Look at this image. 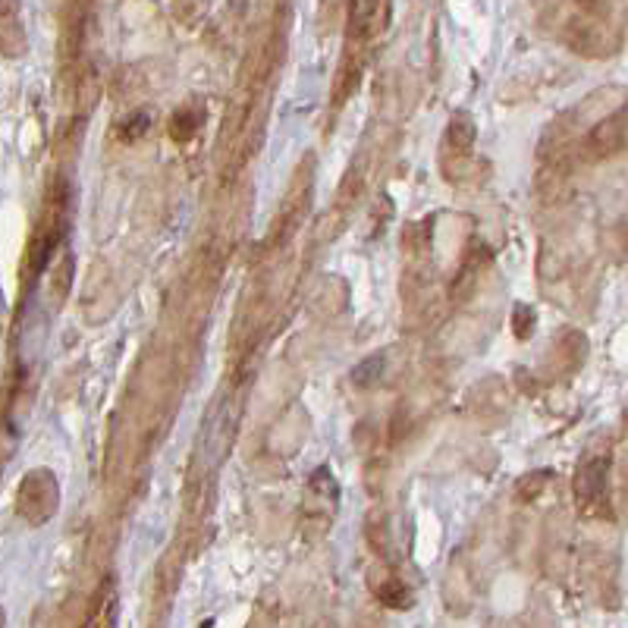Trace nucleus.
I'll list each match as a JSON object with an SVG mask.
<instances>
[{
	"label": "nucleus",
	"instance_id": "0eeeda50",
	"mask_svg": "<svg viewBox=\"0 0 628 628\" xmlns=\"http://www.w3.org/2000/svg\"><path fill=\"white\" fill-rule=\"evenodd\" d=\"M233 438H236V428H233V415L226 406H218L214 415L208 418V424H205V456H211V463L220 465L223 463V456L230 453V446H233Z\"/></svg>",
	"mask_w": 628,
	"mask_h": 628
},
{
	"label": "nucleus",
	"instance_id": "f257e3e1",
	"mask_svg": "<svg viewBox=\"0 0 628 628\" xmlns=\"http://www.w3.org/2000/svg\"><path fill=\"white\" fill-rule=\"evenodd\" d=\"M556 13V38L581 57L603 60L619 54L623 48V23L616 10L606 3H572L559 7Z\"/></svg>",
	"mask_w": 628,
	"mask_h": 628
},
{
	"label": "nucleus",
	"instance_id": "4468645a",
	"mask_svg": "<svg viewBox=\"0 0 628 628\" xmlns=\"http://www.w3.org/2000/svg\"><path fill=\"white\" fill-rule=\"evenodd\" d=\"M531 324H534V311H531L528 305H519V308H516V333H519L521 340L528 336Z\"/></svg>",
	"mask_w": 628,
	"mask_h": 628
},
{
	"label": "nucleus",
	"instance_id": "2eb2a0df",
	"mask_svg": "<svg viewBox=\"0 0 628 628\" xmlns=\"http://www.w3.org/2000/svg\"><path fill=\"white\" fill-rule=\"evenodd\" d=\"M0 628H7V613H3V606H0Z\"/></svg>",
	"mask_w": 628,
	"mask_h": 628
},
{
	"label": "nucleus",
	"instance_id": "1a4fd4ad",
	"mask_svg": "<svg viewBox=\"0 0 628 628\" xmlns=\"http://www.w3.org/2000/svg\"><path fill=\"white\" fill-rule=\"evenodd\" d=\"M475 120L468 113H456L450 120V130H446V155H456V158H468L471 145H475Z\"/></svg>",
	"mask_w": 628,
	"mask_h": 628
},
{
	"label": "nucleus",
	"instance_id": "423d86ee",
	"mask_svg": "<svg viewBox=\"0 0 628 628\" xmlns=\"http://www.w3.org/2000/svg\"><path fill=\"white\" fill-rule=\"evenodd\" d=\"M390 23V3H353L346 20V48H365L371 38H378Z\"/></svg>",
	"mask_w": 628,
	"mask_h": 628
},
{
	"label": "nucleus",
	"instance_id": "f8f14e48",
	"mask_svg": "<svg viewBox=\"0 0 628 628\" xmlns=\"http://www.w3.org/2000/svg\"><path fill=\"white\" fill-rule=\"evenodd\" d=\"M148 126H151V116L136 110L133 116H126V120L120 123V138H123V141H136V138H141L148 133Z\"/></svg>",
	"mask_w": 628,
	"mask_h": 628
},
{
	"label": "nucleus",
	"instance_id": "f03ea898",
	"mask_svg": "<svg viewBox=\"0 0 628 628\" xmlns=\"http://www.w3.org/2000/svg\"><path fill=\"white\" fill-rule=\"evenodd\" d=\"M66 211H70V189H66L63 180H57L54 186L48 189L45 208H41V214H38L32 243H28L26 273H23L26 286L38 280V273L48 268L51 255H54L57 246H60V239H63V233H66Z\"/></svg>",
	"mask_w": 628,
	"mask_h": 628
},
{
	"label": "nucleus",
	"instance_id": "ddd939ff",
	"mask_svg": "<svg viewBox=\"0 0 628 628\" xmlns=\"http://www.w3.org/2000/svg\"><path fill=\"white\" fill-rule=\"evenodd\" d=\"M550 484V471H538V475H525L519 481V496L521 500H534L541 496L544 488Z\"/></svg>",
	"mask_w": 628,
	"mask_h": 628
},
{
	"label": "nucleus",
	"instance_id": "7ed1b4c3",
	"mask_svg": "<svg viewBox=\"0 0 628 628\" xmlns=\"http://www.w3.org/2000/svg\"><path fill=\"white\" fill-rule=\"evenodd\" d=\"M628 148V101H623L619 108H613L609 113L598 116L588 133L578 136V161L584 164H601L609 161L616 155H623Z\"/></svg>",
	"mask_w": 628,
	"mask_h": 628
},
{
	"label": "nucleus",
	"instance_id": "9d476101",
	"mask_svg": "<svg viewBox=\"0 0 628 628\" xmlns=\"http://www.w3.org/2000/svg\"><path fill=\"white\" fill-rule=\"evenodd\" d=\"M205 108L201 104H186V108H180L173 113V120H170V136L173 141H189L201 126H205Z\"/></svg>",
	"mask_w": 628,
	"mask_h": 628
},
{
	"label": "nucleus",
	"instance_id": "9b49d317",
	"mask_svg": "<svg viewBox=\"0 0 628 628\" xmlns=\"http://www.w3.org/2000/svg\"><path fill=\"white\" fill-rule=\"evenodd\" d=\"M484 271V258H481V248H475V255H468L463 264V271H459V280H456V286H453V293H456V299H465L475 286H478V273Z\"/></svg>",
	"mask_w": 628,
	"mask_h": 628
},
{
	"label": "nucleus",
	"instance_id": "6e6552de",
	"mask_svg": "<svg viewBox=\"0 0 628 628\" xmlns=\"http://www.w3.org/2000/svg\"><path fill=\"white\" fill-rule=\"evenodd\" d=\"M368 584H371V594H374L383 606H390V609H406V606H411V594L409 588H406V581H403L399 575L390 572V569H374L371 578H368Z\"/></svg>",
	"mask_w": 628,
	"mask_h": 628
},
{
	"label": "nucleus",
	"instance_id": "39448f33",
	"mask_svg": "<svg viewBox=\"0 0 628 628\" xmlns=\"http://www.w3.org/2000/svg\"><path fill=\"white\" fill-rule=\"evenodd\" d=\"M60 506V484L48 468H35L20 481L16 491V513L20 519H26L32 528H41L45 521L57 516Z\"/></svg>",
	"mask_w": 628,
	"mask_h": 628
},
{
	"label": "nucleus",
	"instance_id": "20e7f679",
	"mask_svg": "<svg viewBox=\"0 0 628 628\" xmlns=\"http://www.w3.org/2000/svg\"><path fill=\"white\" fill-rule=\"evenodd\" d=\"M578 513L588 519L609 516V453H588L572 478Z\"/></svg>",
	"mask_w": 628,
	"mask_h": 628
}]
</instances>
